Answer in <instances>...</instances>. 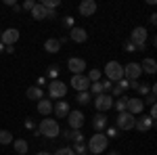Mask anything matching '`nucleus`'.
<instances>
[{
	"label": "nucleus",
	"instance_id": "1",
	"mask_svg": "<svg viewBox=\"0 0 157 155\" xmlns=\"http://www.w3.org/2000/svg\"><path fill=\"white\" fill-rule=\"evenodd\" d=\"M34 134H36V136H46V138H57L61 134V126L55 118H44L38 124V128H36Z\"/></svg>",
	"mask_w": 157,
	"mask_h": 155
},
{
	"label": "nucleus",
	"instance_id": "2",
	"mask_svg": "<svg viewBox=\"0 0 157 155\" xmlns=\"http://www.w3.org/2000/svg\"><path fill=\"white\" fill-rule=\"evenodd\" d=\"M107 145H109V138L103 134V132H97V134H92L90 138H88V143H86V147H88V153H103V151H107Z\"/></svg>",
	"mask_w": 157,
	"mask_h": 155
},
{
	"label": "nucleus",
	"instance_id": "3",
	"mask_svg": "<svg viewBox=\"0 0 157 155\" xmlns=\"http://www.w3.org/2000/svg\"><path fill=\"white\" fill-rule=\"evenodd\" d=\"M147 36H149V32H147V27H143V25H138V27L132 29L130 42L136 46V52L138 50H147Z\"/></svg>",
	"mask_w": 157,
	"mask_h": 155
},
{
	"label": "nucleus",
	"instance_id": "4",
	"mask_svg": "<svg viewBox=\"0 0 157 155\" xmlns=\"http://www.w3.org/2000/svg\"><path fill=\"white\" fill-rule=\"evenodd\" d=\"M105 76H107V80L111 84L113 82H120L121 78H124V65L121 63H117V61H109L107 65H105Z\"/></svg>",
	"mask_w": 157,
	"mask_h": 155
},
{
	"label": "nucleus",
	"instance_id": "5",
	"mask_svg": "<svg viewBox=\"0 0 157 155\" xmlns=\"http://www.w3.org/2000/svg\"><path fill=\"white\" fill-rule=\"evenodd\" d=\"M67 90H69V86L63 82V80H52L48 84V96L55 99V101H63L65 95H67Z\"/></svg>",
	"mask_w": 157,
	"mask_h": 155
},
{
	"label": "nucleus",
	"instance_id": "6",
	"mask_svg": "<svg viewBox=\"0 0 157 155\" xmlns=\"http://www.w3.org/2000/svg\"><path fill=\"white\" fill-rule=\"evenodd\" d=\"M134 122H136V118H134L132 113H128V111H121V113H117V118H115V128L117 130H132L134 128Z\"/></svg>",
	"mask_w": 157,
	"mask_h": 155
},
{
	"label": "nucleus",
	"instance_id": "7",
	"mask_svg": "<svg viewBox=\"0 0 157 155\" xmlns=\"http://www.w3.org/2000/svg\"><path fill=\"white\" fill-rule=\"evenodd\" d=\"M143 76V69H140V63L136 61H130L128 65H124V78L128 82H138V78Z\"/></svg>",
	"mask_w": 157,
	"mask_h": 155
},
{
	"label": "nucleus",
	"instance_id": "8",
	"mask_svg": "<svg viewBox=\"0 0 157 155\" xmlns=\"http://www.w3.org/2000/svg\"><path fill=\"white\" fill-rule=\"evenodd\" d=\"M113 107V96L111 95H98L94 96V109H97L98 113H105V111H109V109Z\"/></svg>",
	"mask_w": 157,
	"mask_h": 155
},
{
	"label": "nucleus",
	"instance_id": "9",
	"mask_svg": "<svg viewBox=\"0 0 157 155\" xmlns=\"http://www.w3.org/2000/svg\"><path fill=\"white\" fill-rule=\"evenodd\" d=\"M71 88L75 92H86L88 88H90V80L86 78L84 73H80V76H71Z\"/></svg>",
	"mask_w": 157,
	"mask_h": 155
},
{
	"label": "nucleus",
	"instance_id": "10",
	"mask_svg": "<svg viewBox=\"0 0 157 155\" xmlns=\"http://www.w3.org/2000/svg\"><path fill=\"white\" fill-rule=\"evenodd\" d=\"M19 29L17 27H9V29H4L2 32V36H0V42L4 44V46H15V42L19 40Z\"/></svg>",
	"mask_w": 157,
	"mask_h": 155
},
{
	"label": "nucleus",
	"instance_id": "11",
	"mask_svg": "<svg viewBox=\"0 0 157 155\" xmlns=\"http://www.w3.org/2000/svg\"><path fill=\"white\" fill-rule=\"evenodd\" d=\"M67 124H69V130H82V126H84V113L82 111H69Z\"/></svg>",
	"mask_w": 157,
	"mask_h": 155
},
{
	"label": "nucleus",
	"instance_id": "12",
	"mask_svg": "<svg viewBox=\"0 0 157 155\" xmlns=\"http://www.w3.org/2000/svg\"><path fill=\"white\" fill-rule=\"evenodd\" d=\"M67 69H69L73 76H80L82 72H86V61L80 59V57H69V59H67Z\"/></svg>",
	"mask_w": 157,
	"mask_h": 155
},
{
	"label": "nucleus",
	"instance_id": "13",
	"mask_svg": "<svg viewBox=\"0 0 157 155\" xmlns=\"http://www.w3.org/2000/svg\"><path fill=\"white\" fill-rule=\"evenodd\" d=\"M97 2L94 0H82L80 4H78V13L82 15V17H92L94 13H97Z\"/></svg>",
	"mask_w": 157,
	"mask_h": 155
},
{
	"label": "nucleus",
	"instance_id": "14",
	"mask_svg": "<svg viewBox=\"0 0 157 155\" xmlns=\"http://www.w3.org/2000/svg\"><path fill=\"white\" fill-rule=\"evenodd\" d=\"M128 113H132L134 118L136 115H140L143 111H145V103H143V99H136V96H130V101H128V109H126Z\"/></svg>",
	"mask_w": 157,
	"mask_h": 155
},
{
	"label": "nucleus",
	"instance_id": "15",
	"mask_svg": "<svg viewBox=\"0 0 157 155\" xmlns=\"http://www.w3.org/2000/svg\"><path fill=\"white\" fill-rule=\"evenodd\" d=\"M67 38H69L71 42H75V44H84L86 40H88V34H86L84 27H78V25H75L71 32H69V36H67Z\"/></svg>",
	"mask_w": 157,
	"mask_h": 155
},
{
	"label": "nucleus",
	"instance_id": "16",
	"mask_svg": "<svg viewBox=\"0 0 157 155\" xmlns=\"http://www.w3.org/2000/svg\"><path fill=\"white\" fill-rule=\"evenodd\" d=\"M155 126V122L149 118V115H143V118H136V122H134V128L138 132H149L151 128Z\"/></svg>",
	"mask_w": 157,
	"mask_h": 155
},
{
	"label": "nucleus",
	"instance_id": "17",
	"mask_svg": "<svg viewBox=\"0 0 157 155\" xmlns=\"http://www.w3.org/2000/svg\"><path fill=\"white\" fill-rule=\"evenodd\" d=\"M107 126H109V118L105 113H97V115L92 118V130L94 132H103Z\"/></svg>",
	"mask_w": 157,
	"mask_h": 155
},
{
	"label": "nucleus",
	"instance_id": "18",
	"mask_svg": "<svg viewBox=\"0 0 157 155\" xmlns=\"http://www.w3.org/2000/svg\"><path fill=\"white\" fill-rule=\"evenodd\" d=\"M52 111H55L57 118H67L71 109H69V103H67V101H57V103L52 105Z\"/></svg>",
	"mask_w": 157,
	"mask_h": 155
},
{
	"label": "nucleus",
	"instance_id": "19",
	"mask_svg": "<svg viewBox=\"0 0 157 155\" xmlns=\"http://www.w3.org/2000/svg\"><path fill=\"white\" fill-rule=\"evenodd\" d=\"M59 136H63L65 141H71V143H84V134H82V130H63Z\"/></svg>",
	"mask_w": 157,
	"mask_h": 155
},
{
	"label": "nucleus",
	"instance_id": "20",
	"mask_svg": "<svg viewBox=\"0 0 157 155\" xmlns=\"http://www.w3.org/2000/svg\"><path fill=\"white\" fill-rule=\"evenodd\" d=\"M38 113L40 115H50L52 113V101H48V99H40L38 101Z\"/></svg>",
	"mask_w": 157,
	"mask_h": 155
},
{
	"label": "nucleus",
	"instance_id": "21",
	"mask_svg": "<svg viewBox=\"0 0 157 155\" xmlns=\"http://www.w3.org/2000/svg\"><path fill=\"white\" fill-rule=\"evenodd\" d=\"M140 69H143V73H153L157 72V63L155 59H151V57H147V59H143V63H140Z\"/></svg>",
	"mask_w": 157,
	"mask_h": 155
},
{
	"label": "nucleus",
	"instance_id": "22",
	"mask_svg": "<svg viewBox=\"0 0 157 155\" xmlns=\"http://www.w3.org/2000/svg\"><path fill=\"white\" fill-rule=\"evenodd\" d=\"M44 50H46V52H50V55L59 52V50H61V42H59V38H48V40L44 42Z\"/></svg>",
	"mask_w": 157,
	"mask_h": 155
},
{
	"label": "nucleus",
	"instance_id": "23",
	"mask_svg": "<svg viewBox=\"0 0 157 155\" xmlns=\"http://www.w3.org/2000/svg\"><path fill=\"white\" fill-rule=\"evenodd\" d=\"M13 149L17 151V155H25L29 151V145H27L25 138H15V141H13Z\"/></svg>",
	"mask_w": 157,
	"mask_h": 155
},
{
	"label": "nucleus",
	"instance_id": "24",
	"mask_svg": "<svg viewBox=\"0 0 157 155\" xmlns=\"http://www.w3.org/2000/svg\"><path fill=\"white\" fill-rule=\"evenodd\" d=\"M25 96H27L29 101H40V99H44V90L38 88V86H29L27 92H25Z\"/></svg>",
	"mask_w": 157,
	"mask_h": 155
},
{
	"label": "nucleus",
	"instance_id": "25",
	"mask_svg": "<svg viewBox=\"0 0 157 155\" xmlns=\"http://www.w3.org/2000/svg\"><path fill=\"white\" fill-rule=\"evenodd\" d=\"M32 19H36V21H42V19H46V9L40 4V2H36V6L32 9Z\"/></svg>",
	"mask_w": 157,
	"mask_h": 155
},
{
	"label": "nucleus",
	"instance_id": "26",
	"mask_svg": "<svg viewBox=\"0 0 157 155\" xmlns=\"http://www.w3.org/2000/svg\"><path fill=\"white\" fill-rule=\"evenodd\" d=\"M128 101H130V96H120V99H117V101H113V107L117 109V113H121V111H126V109H128Z\"/></svg>",
	"mask_w": 157,
	"mask_h": 155
},
{
	"label": "nucleus",
	"instance_id": "27",
	"mask_svg": "<svg viewBox=\"0 0 157 155\" xmlns=\"http://www.w3.org/2000/svg\"><path fill=\"white\" fill-rule=\"evenodd\" d=\"M61 25H63L67 32H71L73 27H75V17H71V15H65V17L61 19Z\"/></svg>",
	"mask_w": 157,
	"mask_h": 155
},
{
	"label": "nucleus",
	"instance_id": "28",
	"mask_svg": "<svg viewBox=\"0 0 157 155\" xmlns=\"http://www.w3.org/2000/svg\"><path fill=\"white\" fill-rule=\"evenodd\" d=\"M59 73H61V67L57 65V63H52L48 69H46V76H48L50 80H59Z\"/></svg>",
	"mask_w": 157,
	"mask_h": 155
},
{
	"label": "nucleus",
	"instance_id": "29",
	"mask_svg": "<svg viewBox=\"0 0 157 155\" xmlns=\"http://www.w3.org/2000/svg\"><path fill=\"white\" fill-rule=\"evenodd\" d=\"M75 101L80 103V105H88L90 101H92V95L86 90V92H78V96H75Z\"/></svg>",
	"mask_w": 157,
	"mask_h": 155
},
{
	"label": "nucleus",
	"instance_id": "30",
	"mask_svg": "<svg viewBox=\"0 0 157 155\" xmlns=\"http://www.w3.org/2000/svg\"><path fill=\"white\" fill-rule=\"evenodd\" d=\"M101 76H103V72H101V69H97V67H92V69L88 72V76H86V78H88V80H90V84H92V82H101Z\"/></svg>",
	"mask_w": 157,
	"mask_h": 155
},
{
	"label": "nucleus",
	"instance_id": "31",
	"mask_svg": "<svg viewBox=\"0 0 157 155\" xmlns=\"http://www.w3.org/2000/svg\"><path fill=\"white\" fill-rule=\"evenodd\" d=\"M73 153L75 155H88V147H86V143H73Z\"/></svg>",
	"mask_w": 157,
	"mask_h": 155
},
{
	"label": "nucleus",
	"instance_id": "32",
	"mask_svg": "<svg viewBox=\"0 0 157 155\" xmlns=\"http://www.w3.org/2000/svg\"><path fill=\"white\" fill-rule=\"evenodd\" d=\"M15 138H13V134L9 130H0V145H11Z\"/></svg>",
	"mask_w": 157,
	"mask_h": 155
},
{
	"label": "nucleus",
	"instance_id": "33",
	"mask_svg": "<svg viewBox=\"0 0 157 155\" xmlns=\"http://www.w3.org/2000/svg\"><path fill=\"white\" fill-rule=\"evenodd\" d=\"M40 4L48 11H57V6H61V0H42Z\"/></svg>",
	"mask_w": 157,
	"mask_h": 155
},
{
	"label": "nucleus",
	"instance_id": "34",
	"mask_svg": "<svg viewBox=\"0 0 157 155\" xmlns=\"http://www.w3.org/2000/svg\"><path fill=\"white\" fill-rule=\"evenodd\" d=\"M103 134H105L107 138H117V136H120V130H117V128H113V126H107V128L103 130Z\"/></svg>",
	"mask_w": 157,
	"mask_h": 155
},
{
	"label": "nucleus",
	"instance_id": "35",
	"mask_svg": "<svg viewBox=\"0 0 157 155\" xmlns=\"http://www.w3.org/2000/svg\"><path fill=\"white\" fill-rule=\"evenodd\" d=\"M136 92L140 96H147L151 92V86H149V84H138V86H136Z\"/></svg>",
	"mask_w": 157,
	"mask_h": 155
},
{
	"label": "nucleus",
	"instance_id": "36",
	"mask_svg": "<svg viewBox=\"0 0 157 155\" xmlns=\"http://www.w3.org/2000/svg\"><path fill=\"white\" fill-rule=\"evenodd\" d=\"M109 95L113 96V99H120V96H124V90H121L117 84H113V86H111V92H109Z\"/></svg>",
	"mask_w": 157,
	"mask_h": 155
},
{
	"label": "nucleus",
	"instance_id": "37",
	"mask_svg": "<svg viewBox=\"0 0 157 155\" xmlns=\"http://www.w3.org/2000/svg\"><path fill=\"white\" fill-rule=\"evenodd\" d=\"M52 155H75V153H73L71 147H59V149H57Z\"/></svg>",
	"mask_w": 157,
	"mask_h": 155
},
{
	"label": "nucleus",
	"instance_id": "38",
	"mask_svg": "<svg viewBox=\"0 0 157 155\" xmlns=\"http://www.w3.org/2000/svg\"><path fill=\"white\" fill-rule=\"evenodd\" d=\"M23 126H25V130H32V132H36V128H38V124H36V122H34L32 118H27V119H25V122H23Z\"/></svg>",
	"mask_w": 157,
	"mask_h": 155
},
{
	"label": "nucleus",
	"instance_id": "39",
	"mask_svg": "<svg viewBox=\"0 0 157 155\" xmlns=\"http://www.w3.org/2000/svg\"><path fill=\"white\" fill-rule=\"evenodd\" d=\"M34 86H38V88H42V90H44V86H48V82H46V78H44V76H38Z\"/></svg>",
	"mask_w": 157,
	"mask_h": 155
},
{
	"label": "nucleus",
	"instance_id": "40",
	"mask_svg": "<svg viewBox=\"0 0 157 155\" xmlns=\"http://www.w3.org/2000/svg\"><path fill=\"white\" fill-rule=\"evenodd\" d=\"M34 6H36V2H34V0H25L23 4H21V11H32Z\"/></svg>",
	"mask_w": 157,
	"mask_h": 155
},
{
	"label": "nucleus",
	"instance_id": "41",
	"mask_svg": "<svg viewBox=\"0 0 157 155\" xmlns=\"http://www.w3.org/2000/svg\"><path fill=\"white\" fill-rule=\"evenodd\" d=\"M124 50H126V52H136V46H134L130 40H126V42H124Z\"/></svg>",
	"mask_w": 157,
	"mask_h": 155
},
{
	"label": "nucleus",
	"instance_id": "42",
	"mask_svg": "<svg viewBox=\"0 0 157 155\" xmlns=\"http://www.w3.org/2000/svg\"><path fill=\"white\" fill-rule=\"evenodd\" d=\"M117 84V86H120L121 90H124V92H126V90H128V88H130V82H128V80H126V78H121L120 82H115Z\"/></svg>",
	"mask_w": 157,
	"mask_h": 155
},
{
	"label": "nucleus",
	"instance_id": "43",
	"mask_svg": "<svg viewBox=\"0 0 157 155\" xmlns=\"http://www.w3.org/2000/svg\"><path fill=\"white\" fill-rule=\"evenodd\" d=\"M101 84H103V92H107V95H109V92H111V86H113V84L109 82V80H103Z\"/></svg>",
	"mask_w": 157,
	"mask_h": 155
},
{
	"label": "nucleus",
	"instance_id": "44",
	"mask_svg": "<svg viewBox=\"0 0 157 155\" xmlns=\"http://www.w3.org/2000/svg\"><path fill=\"white\" fill-rule=\"evenodd\" d=\"M149 118H151L153 122H155V118H157V107H155V105H151V111H149Z\"/></svg>",
	"mask_w": 157,
	"mask_h": 155
},
{
	"label": "nucleus",
	"instance_id": "45",
	"mask_svg": "<svg viewBox=\"0 0 157 155\" xmlns=\"http://www.w3.org/2000/svg\"><path fill=\"white\" fill-rule=\"evenodd\" d=\"M57 17H59L57 11H48V9H46V19H57Z\"/></svg>",
	"mask_w": 157,
	"mask_h": 155
},
{
	"label": "nucleus",
	"instance_id": "46",
	"mask_svg": "<svg viewBox=\"0 0 157 155\" xmlns=\"http://www.w3.org/2000/svg\"><path fill=\"white\" fill-rule=\"evenodd\" d=\"M59 42H61V46H63V44H67V42H69V38H67V36H61Z\"/></svg>",
	"mask_w": 157,
	"mask_h": 155
},
{
	"label": "nucleus",
	"instance_id": "47",
	"mask_svg": "<svg viewBox=\"0 0 157 155\" xmlns=\"http://www.w3.org/2000/svg\"><path fill=\"white\" fill-rule=\"evenodd\" d=\"M4 4H6V6H11V9H13V6H15L17 2H15V0H4Z\"/></svg>",
	"mask_w": 157,
	"mask_h": 155
},
{
	"label": "nucleus",
	"instance_id": "48",
	"mask_svg": "<svg viewBox=\"0 0 157 155\" xmlns=\"http://www.w3.org/2000/svg\"><path fill=\"white\" fill-rule=\"evenodd\" d=\"M149 21H151V25H155V23H157V15H155V13L151 15V19H149Z\"/></svg>",
	"mask_w": 157,
	"mask_h": 155
},
{
	"label": "nucleus",
	"instance_id": "49",
	"mask_svg": "<svg viewBox=\"0 0 157 155\" xmlns=\"http://www.w3.org/2000/svg\"><path fill=\"white\" fill-rule=\"evenodd\" d=\"M4 52H9V55H13V52H15V46H6V48H4Z\"/></svg>",
	"mask_w": 157,
	"mask_h": 155
},
{
	"label": "nucleus",
	"instance_id": "50",
	"mask_svg": "<svg viewBox=\"0 0 157 155\" xmlns=\"http://www.w3.org/2000/svg\"><path fill=\"white\" fill-rule=\"evenodd\" d=\"M36 155H52V153H48V151H38Z\"/></svg>",
	"mask_w": 157,
	"mask_h": 155
},
{
	"label": "nucleus",
	"instance_id": "51",
	"mask_svg": "<svg viewBox=\"0 0 157 155\" xmlns=\"http://www.w3.org/2000/svg\"><path fill=\"white\" fill-rule=\"evenodd\" d=\"M4 48H6V46H4V44L0 42V52H4Z\"/></svg>",
	"mask_w": 157,
	"mask_h": 155
},
{
	"label": "nucleus",
	"instance_id": "52",
	"mask_svg": "<svg viewBox=\"0 0 157 155\" xmlns=\"http://www.w3.org/2000/svg\"><path fill=\"white\" fill-rule=\"evenodd\" d=\"M107 155H121V153H117V151H111V153H107Z\"/></svg>",
	"mask_w": 157,
	"mask_h": 155
},
{
	"label": "nucleus",
	"instance_id": "53",
	"mask_svg": "<svg viewBox=\"0 0 157 155\" xmlns=\"http://www.w3.org/2000/svg\"><path fill=\"white\" fill-rule=\"evenodd\" d=\"M0 36H2V32H0Z\"/></svg>",
	"mask_w": 157,
	"mask_h": 155
}]
</instances>
